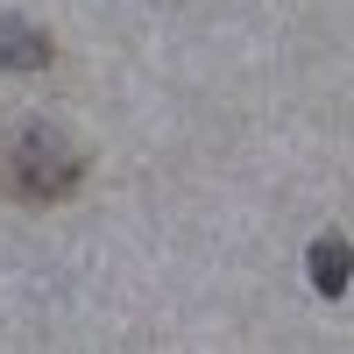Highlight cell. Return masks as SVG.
I'll use <instances>...</instances> for the list:
<instances>
[{
    "instance_id": "cell-3",
    "label": "cell",
    "mask_w": 354,
    "mask_h": 354,
    "mask_svg": "<svg viewBox=\"0 0 354 354\" xmlns=\"http://www.w3.org/2000/svg\"><path fill=\"white\" fill-rule=\"evenodd\" d=\"M347 270H354V248L340 241V234L312 241V283H319V298H340V290H347Z\"/></svg>"
},
{
    "instance_id": "cell-2",
    "label": "cell",
    "mask_w": 354,
    "mask_h": 354,
    "mask_svg": "<svg viewBox=\"0 0 354 354\" xmlns=\"http://www.w3.org/2000/svg\"><path fill=\"white\" fill-rule=\"evenodd\" d=\"M0 64L8 71H43L50 64V36L36 21H0Z\"/></svg>"
},
{
    "instance_id": "cell-1",
    "label": "cell",
    "mask_w": 354,
    "mask_h": 354,
    "mask_svg": "<svg viewBox=\"0 0 354 354\" xmlns=\"http://www.w3.org/2000/svg\"><path fill=\"white\" fill-rule=\"evenodd\" d=\"M78 177H85V156L57 128H15V135H0V192H8V198L57 205V198L78 192Z\"/></svg>"
}]
</instances>
